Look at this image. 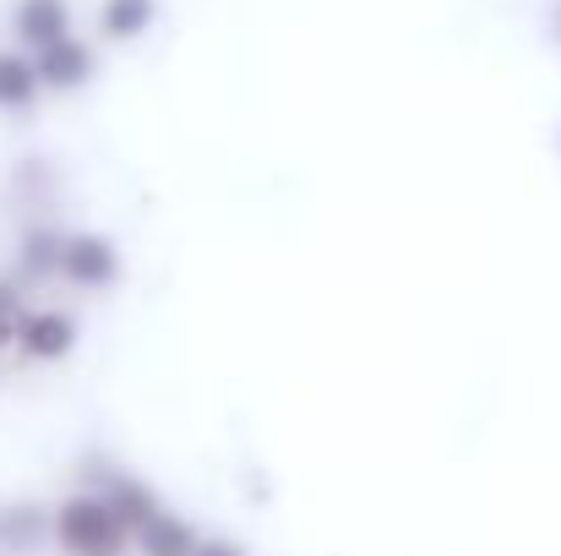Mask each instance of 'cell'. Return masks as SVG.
Here are the masks:
<instances>
[{
	"instance_id": "cell-1",
	"label": "cell",
	"mask_w": 561,
	"mask_h": 556,
	"mask_svg": "<svg viewBox=\"0 0 561 556\" xmlns=\"http://www.w3.org/2000/svg\"><path fill=\"white\" fill-rule=\"evenodd\" d=\"M137 541V530L126 524V513L115 508V497H71L55 508V546L66 556H121Z\"/></svg>"
},
{
	"instance_id": "cell-2",
	"label": "cell",
	"mask_w": 561,
	"mask_h": 556,
	"mask_svg": "<svg viewBox=\"0 0 561 556\" xmlns=\"http://www.w3.org/2000/svg\"><path fill=\"white\" fill-rule=\"evenodd\" d=\"M60 273L82 290H104L115 284L121 262H115V246L99 240V235H66V257H60Z\"/></svg>"
},
{
	"instance_id": "cell-3",
	"label": "cell",
	"mask_w": 561,
	"mask_h": 556,
	"mask_svg": "<svg viewBox=\"0 0 561 556\" xmlns=\"http://www.w3.org/2000/svg\"><path fill=\"white\" fill-rule=\"evenodd\" d=\"M71 339H77V328H71V317H55V311H27V322H22V350L33 355V361H60L66 350H71Z\"/></svg>"
}]
</instances>
